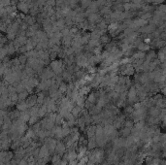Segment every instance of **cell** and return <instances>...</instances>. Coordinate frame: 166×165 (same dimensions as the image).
Returning a JSON list of instances; mask_svg holds the SVG:
<instances>
[{"label":"cell","mask_w":166,"mask_h":165,"mask_svg":"<svg viewBox=\"0 0 166 165\" xmlns=\"http://www.w3.org/2000/svg\"><path fill=\"white\" fill-rule=\"evenodd\" d=\"M56 149H57V153H63V152H64V149H65V147H64V145H63V144H61V143H57Z\"/></svg>","instance_id":"cell-7"},{"label":"cell","mask_w":166,"mask_h":165,"mask_svg":"<svg viewBox=\"0 0 166 165\" xmlns=\"http://www.w3.org/2000/svg\"><path fill=\"white\" fill-rule=\"evenodd\" d=\"M80 113H81V107L78 106V105L74 107V108L72 109V111H71V114H72V115L74 116L75 118H77V117H78Z\"/></svg>","instance_id":"cell-6"},{"label":"cell","mask_w":166,"mask_h":165,"mask_svg":"<svg viewBox=\"0 0 166 165\" xmlns=\"http://www.w3.org/2000/svg\"><path fill=\"white\" fill-rule=\"evenodd\" d=\"M17 108H18V110H19V111L23 112V111H26V109L28 108V105H27L26 101H24V100H21V101L18 103Z\"/></svg>","instance_id":"cell-3"},{"label":"cell","mask_w":166,"mask_h":165,"mask_svg":"<svg viewBox=\"0 0 166 165\" xmlns=\"http://www.w3.org/2000/svg\"><path fill=\"white\" fill-rule=\"evenodd\" d=\"M52 69L56 75H59L62 73V62L61 61H54L52 63Z\"/></svg>","instance_id":"cell-1"},{"label":"cell","mask_w":166,"mask_h":165,"mask_svg":"<svg viewBox=\"0 0 166 165\" xmlns=\"http://www.w3.org/2000/svg\"><path fill=\"white\" fill-rule=\"evenodd\" d=\"M135 98H136V89H135V87H131L128 92L129 102H132L133 100H135Z\"/></svg>","instance_id":"cell-4"},{"label":"cell","mask_w":166,"mask_h":165,"mask_svg":"<svg viewBox=\"0 0 166 165\" xmlns=\"http://www.w3.org/2000/svg\"><path fill=\"white\" fill-rule=\"evenodd\" d=\"M61 161H60V156L57 154V156H54L53 157V165H60Z\"/></svg>","instance_id":"cell-8"},{"label":"cell","mask_w":166,"mask_h":165,"mask_svg":"<svg viewBox=\"0 0 166 165\" xmlns=\"http://www.w3.org/2000/svg\"><path fill=\"white\" fill-rule=\"evenodd\" d=\"M37 98L38 95H31V96H28V98L26 99V103L28 107H34L35 104L37 103Z\"/></svg>","instance_id":"cell-2"},{"label":"cell","mask_w":166,"mask_h":165,"mask_svg":"<svg viewBox=\"0 0 166 165\" xmlns=\"http://www.w3.org/2000/svg\"><path fill=\"white\" fill-rule=\"evenodd\" d=\"M19 94V100H25L28 98V95H29V92L26 89L24 91H22L21 93H18Z\"/></svg>","instance_id":"cell-5"}]
</instances>
